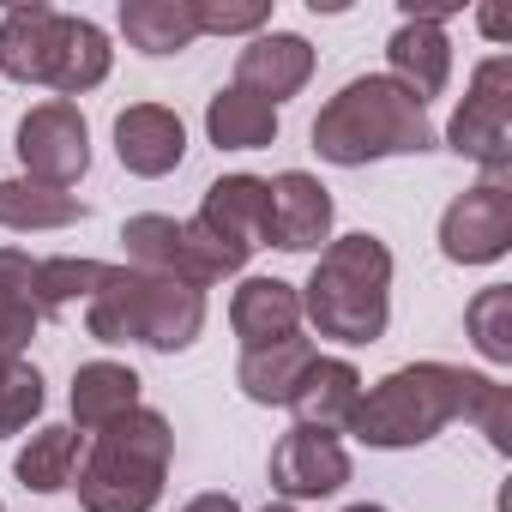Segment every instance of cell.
I'll use <instances>...</instances> for the list:
<instances>
[{"label": "cell", "instance_id": "d6a6232c", "mask_svg": "<svg viewBox=\"0 0 512 512\" xmlns=\"http://www.w3.org/2000/svg\"><path fill=\"white\" fill-rule=\"evenodd\" d=\"M181 512H241V500L235 494H193Z\"/></svg>", "mask_w": 512, "mask_h": 512}, {"label": "cell", "instance_id": "44dd1931", "mask_svg": "<svg viewBox=\"0 0 512 512\" xmlns=\"http://www.w3.org/2000/svg\"><path fill=\"white\" fill-rule=\"evenodd\" d=\"M127 410H139V374L127 362H85L73 374V422H79V434H103Z\"/></svg>", "mask_w": 512, "mask_h": 512}, {"label": "cell", "instance_id": "2e32d148", "mask_svg": "<svg viewBox=\"0 0 512 512\" xmlns=\"http://www.w3.org/2000/svg\"><path fill=\"white\" fill-rule=\"evenodd\" d=\"M266 187H272V247L314 253L332 241V193L308 169H284Z\"/></svg>", "mask_w": 512, "mask_h": 512}, {"label": "cell", "instance_id": "83f0119b", "mask_svg": "<svg viewBox=\"0 0 512 512\" xmlns=\"http://www.w3.org/2000/svg\"><path fill=\"white\" fill-rule=\"evenodd\" d=\"M464 332H470V344H476L494 368H506V362H512V284L476 290V302L464 308Z\"/></svg>", "mask_w": 512, "mask_h": 512}, {"label": "cell", "instance_id": "8fae6325", "mask_svg": "<svg viewBox=\"0 0 512 512\" xmlns=\"http://www.w3.org/2000/svg\"><path fill=\"white\" fill-rule=\"evenodd\" d=\"M266 476L272 488L296 506V500H332L344 482H350V452L338 434H320V428H290L272 458H266Z\"/></svg>", "mask_w": 512, "mask_h": 512}, {"label": "cell", "instance_id": "ffe728a7", "mask_svg": "<svg viewBox=\"0 0 512 512\" xmlns=\"http://www.w3.org/2000/svg\"><path fill=\"white\" fill-rule=\"evenodd\" d=\"M121 37L139 55H181L199 43L193 0H121Z\"/></svg>", "mask_w": 512, "mask_h": 512}, {"label": "cell", "instance_id": "4316f807", "mask_svg": "<svg viewBox=\"0 0 512 512\" xmlns=\"http://www.w3.org/2000/svg\"><path fill=\"white\" fill-rule=\"evenodd\" d=\"M109 61H115V49H109L103 25H91V19H67V55H61V73H55L61 103L97 91V85L109 79Z\"/></svg>", "mask_w": 512, "mask_h": 512}, {"label": "cell", "instance_id": "ba28073f", "mask_svg": "<svg viewBox=\"0 0 512 512\" xmlns=\"http://www.w3.org/2000/svg\"><path fill=\"white\" fill-rule=\"evenodd\" d=\"M512 247V187L476 181L440 211V253L452 266H494Z\"/></svg>", "mask_w": 512, "mask_h": 512}, {"label": "cell", "instance_id": "e575fe53", "mask_svg": "<svg viewBox=\"0 0 512 512\" xmlns=\"http://www.w3.org/2000/svg\"><path fill=\"white\" fill-rule=\"evenodd\" d=\"M266 512H296V506H290V500H278V506H266Z\"/></svg>", "mask_w": 512, "mask_h": 512}, {"label": "cell", "instance_id": "7a4b0ae2", "mask_svg": "<svg viewBox=\"0 0 512 512\" xmlns=\"http://www.w3.org/2000/svg\"><path fill=\"white\" fill-rule=\"evenodd\" d=\"M302 320L338 344H380L392 326V247L368 229L326 241L302 284Z\"/></svg>", "mask_w": 512, "mask_h": 512}, {"label": "cell", "instance_id": "603a6c76", "mask_svg": "<svg viewBox=\"0 0 512 512\" xmlns=\"http://www.w3.org/2000/svg\"><path fill=\"white\" fill-rule=\"evenodd\" d=\"M85 217V199L79 193H61V187H43V181H0V229H67Z\"/></svg>", "mask_w": 512, "mask_h": 512}, {"label": "cell", "instance_id": "52a82bcc", "mask_svg": "<svg viewBox=\"0 0 512 512\" xmlns=\"http://www.w3.org/2000/svg\"><path fill=\"white\" fill-rule=\"evenodd\" d=\"M13 151H19V163H25V181H43V187H61V193H67V187L91 169V127H85L79 103L49 97V103H37V109L19 121Z\"/></svg>", "mask_w": 512, "mask_h": 512}, {"label": "cell", "instance_id": "30bf717a", "mask_svg": "<svg viewBox=\"0 0 512 512\" xmlns=\"http://www.w3.org/2000/svg\"><path fill=\"white\" fill-rule=\"evenodd\" d=\"M446 13L452 7H422V13H404V25L386 37V79L392 85H404L422 109H428V97H440L446 91V79H452V37H446Z\"/></svg>", "mask_w": 512, "mask_h": 512}, {"label": "cell", "instance_id": "1f68e13d", "mask_svg": "<svg viewBox=\"0 0 512 512\" xmlns=\"http://www.w3.org/2000/svg\"><path fill=\"white\" fill-rule=\"evenodd\" d=\"M476 19H482V31H488L494 43H506V37H512V13H506V7H482Z\"/></svg>", "mask_w": 512, "mask_h": 512}, {"label": "cell", "instance_id": "7402d4cb", "mask_svg": "<svg viewBox=\"0 0 512 512\" xmlns=\"http://www.w3.org/2000/svg\"><path fill=\"white\" fill-rule=\"evenodd\" d=\"M205 133H211V145H223V151H260V145L278 139V109H272L266 97L241 91V85H223V91L205 103Z\"/></svg>", "mask_w": 512, "mask_h": 512}, {"label": "cell", "instance_id": "cb8c5ba5", "mask_svg": "<svg viewBox=\"0 0 512 512\" xmlns=\"http://www.w3.org/2000/svg\"><path fill=\"white\" fill-rule=\"evenodd\" d=\"M31 278H37V260L19 247H0V350L19 356L31 338H37V302H31Z\"/></svg>", "mask_w": 512, "mask_h": 512}, {"label": "cell", "instance_id": "9c48e42d", "mask_svg": "<svg viewBox=\"0 0 512 512\" xmlns=\"http://www.w3.org/2000/svg\"><path fill=\"white\" fill-rule=\"evenodd\" d=\"M193 223L223 241L235 260H253V247L272 241V187L260 175H217L193 211Z\"/></svg>", "mask_w": 512, "mask_h": 512}, {"label": "cell", "instance_id": "e0dca14e", "mask_svg": "<svg viewBox=\"0 0 512 512\" xmlns=\"http://www.w3.org/2000/svg\"><path fill=\"white\" fill-rule=\"evenodd\" d=\"M356 404H362V374L344 356H314L308 374L290 392L296 428H320V434H344L350 416H356Z\"/></svg>", "mask_w": 512, "mask_h": 512}, {"label": "cell", "instance_id": "f546056e", "mask_svg": "<svg viewBox=\"0 0 512 512\" xmlns=\"http://www.w3.org/2000/svg\"><path fill=\"white\" fill-rule=\"evenodd\" d=\"M199 13V37H260L272 25L266 0H193Z\"/></svg>", "mask_w": 512, "mask_h": 512}, {"label": "cell", "instance_id": "ac0fdd59", "mask_svg": "<svg viewBox=\"0 0 512 512\" xmlns=\"http://www.w3.org/2000/svg\"><path fill=\"white\" fill-rule=\"evenodd\" d=\"M229 326H235L241 350L296 338L302 332V290L284 278H241V290L229 296Z\"/></svg>", "mask_w": 512, "mask_h": 512}, {"label": "cell", "instance_id": "9a60e30c", "mask_svg": "<svg viewBox=\"0 0 512 512\" xmlns=\"http://www.w3.org/2000/svg\"><path fill=\"white\" fill-rule=\"evenodd\" d=\"M308 79H314V49L296 31H260V37H247V49L235 55V85L253 91V97H266L272 109L284 97H296Z\"/></svg>", "mask_w": 512, "mask_h": 512}, {"label": "cell", "instance_id": "484cf974", "mask_svg": "<svg viewBox=\"0 0 512 512\" xmlns=\"http://www.w3.org/2000/svg\"><path fill=\"white\" fill-rule=\"evenodd\" d=\"M79 470V428H37L25 440V452L13 458V476L31 494H61Z\"/></svg>", "mask_w": 512, "mask_h": 512}, {"label": "cell", "instance_id": "d6986e66", "mask_svg": "<svg viewBox=\"0 0 512 512\" xmlns=\"http://www.w3.org/2000/svg\"><path fill=\"white\" fill-rule=\"evenodd\" d=\"M320 350L296 332V338H278V344H260V350H241V362H235V386H241V398H253V404H290V392H296V380L308 374V362H314Z\"/></svg>", "mask_w": 512, "mask_h": 512}, {"label": "cell", "instance_id": "f1b7e54d", "mask_svg": "<svg viewBox=\"0 0 512 512\" xmlns=\"http://www.w3.org/2000/svg\"><path fill=\"white\" fill-rule=\"evenodd\" d=\"M43 410V374L25 362V356H7L0 350V440L7 434H25Z\"/></svg>", "mask_w": 512, "mask_h": 512}, {"label": "cell", "instance_id": "8992f818", "mask_svg": "<svg viewBox=\"0 0 512 512\" xmlns=\"http://www.w3.org/2000/svg\"><path fill=\"white\" fill-rule=\"evenodd\" d=\"M446 145L482 169V181H506L512 169V61L488 55L470 73L464 103L446 121Z\"/></svg>", "mask_w": 512, "mask_h": 512}, {"label": "cell", "instance_id": "4dcf8cb0", "mask_svg": "<svg viewBox=\"0 0 512 512\" xmlns=\"http://www.w3.org/2000/svg\"><path fill=\"white\" fill-rule=\"evenodd\" d=\"M464 422H476V428H482V440H488L494 452H512V386L482 380V392H476V404H470V416H464Z\"/></svg>", "mask_w": 512, "mask_h": 512}, {"label": "cell", "instance_id": "836d02e7", "mask_svg": "<svg viewBox=\"0 0 512 512\" xmlns=\"http://www.w3.org/2000/svg\"><path fill=\"white\" fill-rule=\"evenodd\" d=\"M344 512H386V506H368V500H362V506H344Z\"/></svg>", "mask_w": 512, "mask_h": 512}, {"label": "cell", "instance_id": "6da1fadb", "mask_svg": "<svg viewBox=\"0 0 512 512\" xmlns=\"http://www.w3.org/2000/svg\"><path fill=\"white\" fill-rule=\"evenodd\" d=\"M488 374L452 368V362H404L386 380L362 386V404L350 416L344 434H356L374 452H404V446H428L440 428H452L458 416H470L476 392Z\"/></svg>", "mask_w": 512, "mask_h": 512}, {"label": "cell", "instance_id": "7c38bea8", "mask_svg": "<svg viewBox=\"0 0 512 512\" xmlns=\"http://www.w3.org/2000/svg\"><path fill=\"white\" fill-rule=\"evenodd\" d=\"M67 19L73 13H55L43 0H25L0 19V73L19 79V85H49L55 91V73H61V55H67Z\"/></svg>", "mask_w": 512, "mask_h": 512}, {"label": "cell", "instance_id": "5b68a950", "mask_svg": "<svg viewBox=\"0 0 512 512\" xmlns=\"http://www.w3.org/2000/svg\"><path fill=\"white\" fill-rule=\"evenodd\" d=\"M85 326L97 344H145L175 356L205 332V290L133 266H109V284L85 302Z\"/></svg>", "mask_w": 512, "mask_h": 512}, {"label": "cell", "instance_id": "3957f363", "mask_svg": "<svg viewBox=\"0 0 512 512\" xmlns=\"http://www.w3.org/2000/svg\"><path fill=\"white\" fill-rule=\"evenodd\" d=\"M314 151L338 169H362L380 157H422L434 151V121L404 85H392L386 73H362L314 115Z\"/></svg>", "mask_w": 512, "mask_h": 512}, {"label": "cell", "instance_id": "d590c367", "mask_svg": "<svg viewBox=\"0 0 512 512\" xmlns=\"http://www.w3.org/2000/svg\"><path fill=\"white\" fill-rule=\"evenodd\" d=\"M0 512H7V506H0Z\"/></svg>", "mask_w": 512, "mask_h": 512}, {"label": "cell", "instance_id": "5bb4252c", "mask_svg": "<svg viewBox=\"0 0 512 512\" xmlns=\"http://www.w3.org/2000/svg\"><path fill=\"white\" fill-rule=\"evenodd\" d=\"M115 157H121V169L139 175V181L175 175L181 157H187V127H181V115L163 109V103H127V109L115 115Z\"/></svg>", "mask_w": 512, "mask_h": 512}, {"label": "cell", "instance_id": "277c9868", "mask_svg": "<svg viewBox=\"0 0 512 512\" xmlns=\"http://www.w3.org/2000/svg\"><path fill=\"white\" fill-rule=\"evenodd\" d=\"M175 458V428L157 410H127L103 434H91V452L79 464V506L85 512H151L163 500V476Z\"/></svg>", "mask_w": 512, "mask_h": 512}, {"label": "cell", "instance_id": "d4e9b609", "mask_svg": "<svg viewBox=\"0 0 512 512\" xmlns=\"http://www.w3.org/2000/svg\"><path fill=\"white\" fill-rule=\"evenodd\" d=\"M109 284V266L103 260H79V253H55V260H37V278H31V302L37 314H67L73 302H91L97 290Z\"/></svg>", "mask_w": 512, "mask_h": 512}, {"label": "cell", "instance_id": "4fadbf2b", "mask_svg": "<svg viewBox=\"0 0 512 512\" xmlns=\"http://www.w3.org/2000/svg\"><path fill=\"white\" fill-rule=\"evenodd\" d=\"M121 241H127V266L133 272H151V278H175V284H193V290H211V272L193 247V229L181 217H163V211H139L121 223Z\"/></svg>", "mask_w": 512, "mask_h": 512}]
</instances>
